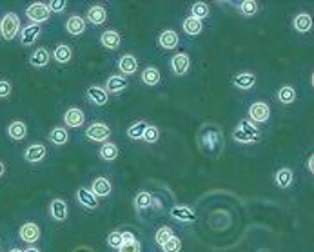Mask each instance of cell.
<instances>
[{"instance_id":"6da1fadb","label":"cell","mask_w":314,"mask_h":252,"mask_svg":"<svg viewBox=\"0 0 314 252\" xmlns=\"http://www.w3.org/2000/svg\"><path fill=\"white\" fill-rule=\"evenodd\" d=\"M258 136H260V131H258L256 125L249 120H242L238 124V127L232 131V138L238 144H251V142H256Z\"/></svg>"},{"instance_id":"7a4b0ae2","label":"cell","mask_w":314,"mask_h":252,"mask_svg":"<svg viewBox=\"0 0 314 252\" xmlns=\"http://www.w3.org/2000/svg\"><path fill=\"white\" fill-rule=\"evenodd\" d=\"M18 29H20V18L17 13H6L0 22V35L2 38L8 42H11L13 38L17 37Z\"/></svg>"},{"instance_id":"3957f363","label":"cell","mask_w":314,"mask_h":252,"mask_svg":"<svg viewBox=\"0 0 314 252\" xmlns=\"http://www.w3.org/2000/svg\"><path fill=\"white\" fill-rule=\"evenodd\" d=\"M249 122H252V124H265V122H269V118H271V107H269L265 102H254L249 105Z\"/></svg>"},{"instance_id":"277c9868","label":"cell","mask_w":314,"mask_h":252,"mask_svg":"<svg viewBox=\"0 0 314 252\" xmlns=\"http://www.w3.org/2000/svg\"><path fill=\"white\" fill-rule=\"evenodd\" d=\"M25 17L31 20V24L40 25L42 22H47L51 17V11L47 8V4H42V2H35L25 9Z\"/></svg>"},{"instance_id":"5b68a950","label":"cell","mask_w":314,"mask_h":252,"mask_svg":"<svg viewBox=\"0 0 314 252\" xmlns=\"http://www.w3.org/2000/svg\"><path fill=\"white\" fill-rule=\"evenodd\" d=\"M86 136H87V140H91V142H106L111 136V131H109L108 125L102 124V122H95V124H91L86 129Z\"/></svg>"},{"instance_id":"8992f818","label":"cell","mask_w":314,"mask_h":252,"mask_svg":"<svg viewBox=\"0 0 314 252\" xmlns=\"http://www.w3.org/2000/svg\"><path fill=\"white\" fill-rule=\"evenodd\" d=\"M86 98L89 100V103H93V105H98V107H102V105H108V102H109V95L106 93V89H102V87H98V86L87 87Z\"/></svg>"},{"instance_id":"52a82bcc","label":"cell","mask_w":314,"mask_h":252,"mask_svg":"<svg viewBox=\"0 0 314 252\" xmlns=\"http://www.w3.org/2000/svg\"><path fill=\"white\" fill-rule=\"evenodd\" d=\"M18 234H20V240L24 241V243L33 245L35 241H38V238H40V229H38V225L33 223V221H28V223H24L20 227Z\"/></svg>"},{"instance_id":"ba28073f","label":"cell","mask_w":314,"mask_h":252,"mask_svg":"<svg viewBox=\"0 0 314 252\" xmlns=\"http://www.w3.org/2000/svg\"><path fill=\"white\" fill-rule=\"evenodd\" d=\"M84 122H86V115H84V111L82 109H78V107L67 109L66 115H64V124H66L67 127H71V129L82 127Z\"/></svg>"},{"instance_id":"9c48e42d","label":"cell","mask_w":314,"mask_h":252,"mask_svg":"<svg viewBox=\"0 0 314 252\" xmlns=\"http://www.w3.org/2000/svg\"><path fill=\"white\" fill-rule=\"evenodd\" d=\"M189 67H191V58L186 53H176L171 58V69H173L174 75L184 76L189 71Z\"/></svg>"},{"instance_id":"30bf717a","label":"cell","mask_w":314,"mask_h":252,"mask_svg":"<svg viewBox=\"0 0 314 252\" xmlns=\"http://www.w3.org/2000/svg\"><path fill=\"white\" fill-rule=\"evenodd\" d=\"M158 44H160L162 49H176L180 46V37H178L176 31L173 29H166V31H162L160 37H158Z\"/></svg>"},{"instance_id":"8fae6325","label":"cell","mask_w":314,"mask_h":252,"mask_svg":"<svg viewBox=\"0 0 314 252\" xmlns=\"http://www.w3.org/2000/svg\"><path fill=\"white\" fill-rule=\"evenodd\" d=\"M89 190H91L96 198H106V196L111 194L113 187H111V182H109L108 178L98 176V178H95V180H93L91 189H89Z\"/></svg>"},{"instance_id":"7c38bea8","label":"cell","mask_w":314,"mask_h":252,"mask_svg":"<svg viewBox=\"0 0 314 252\" xmlns=\"http://www.w3.org/2000/svg\"><path fill=\"white\" fill-rule=\"evenodd\" d=\"M232 86L238 87V89H252V87L256 86V75L251 73V71H244V73H238V75L232 78Z\"/></svg>"},{"instance_id":"4fadbf2b","label":"cell","mask_w":314,"mask_h":252,"mask_svg":"<svg viewBox=\"0 0 314 252\" xmlns=\"http://www.w3.org/2000/svg\"><path fill=\"white\" fill-rule=\"evenodd\" d=\"M40 33H42L40 25H37V24L25 25V27L22 29V33H20L22 46H31V44H35V42L38 40V37H40Z\"/></svg>"},{"instance_id":"5bb4252c","label":"cell","mask_w":314,"mask_h":252,"mask_svg":"<svg viewBox=\"0 0 314 252\" xmlns=\"http://www.w3.org/2000/svg\"><path fill=\"white\" fill-rule=\"evenodd\" d=\"M87 22L93 25H102L103 22L108 20V11H106V8L100 4L96 6H91V8L87 9Z\"/></svg>"},{"instance_id":"9a60e30c","label":"cell","mask_w":314,"mask_h":252,"mask_svg":"<svg viewBox=\"0 0 314 252\" xmlns=\"http://www.w3.org/2000/svg\"><path fill=\"white\" fill-rule=\"evenodd\" d=\"M46 154H47L46 145L35 144V145H29L28 149H25L24 158L29 161V163H38V161H42L44 158H46Z\"/></svg>"},{"instance_id":"2e32d148","label":"cell","mask_w":314,"mask_h":252,"mask_svg":"<svg viewBox=\"0 0 314 252\" xmlns=\"http://www.w3.org/2000/svg\"><path fill=\"white\" fill-rule=\"evenodd\" d=\"M125 87H127V80L124 78V76H118V75H113L108 78V82H106V93L108 95H118V93L125 91Z\"/></svg>"},{"instance_id":"e0dca14e","label":"cell","mask_w":314,"mask_h":252,"mask_svg":"<svg viewBox=\"0 0 314 252\" xmlns=\"http://www.w3.org/2000/svg\"><path fill=\"white\" fill-rule=\"evenodd\" d=\"M87 24L86 20H84L80 15H73V17L67 18L66 22V31L69 35H73V37H78V35H82L84 31H86Z\"/></svg>"},{"instance_id":"ac0fdd59","label":"cell","mask_w":314,"mask_h":252,"mask_svg":"<svg viewBox=\"0 0 314 252\" xmlns=\"http://www.w3.org/2000/svg\"><path fill=\"white\" fill-rule=\"evenodd\" d=\"M100 44H102L106 49L115 51V49H118V47H120L122 38H120V35L116 33V31L109 29V31H103V33H102V37H100Z\"/></svg>"},{"instance_id":"d6986e66","label":"cell","mask_w":314,"mask_h":252,"mask_svg":"<svg viewBox=\"0 0 314 252\" xmlns=\"http://www.w3.org/2000/svg\"><path fill=\"white\" fill-rule=\"evenodd\" d=\"M76 198H78V202L82 203L86 209H91L93 211V209L98 207V198H96L89 189H86V187H80V189L76 190Z\"/></svg>"},{"instance_id":"ffe728a7","label":"cell","mask_w":314,"mask_h":252,"mask_svg":"<svg viewBox=\"0 0 314 252\" xmlns=\"http://www.w3.org/2000/svg\"><path fill=\"white\" fill-rule=\"evenodd\" d=\"M8 136L15 142H22L25 136H28V125L24 122L17 120V122H11L8 127Z\"/></svg>"},{"instance_id":"44dd1931","label":"cell","mask_w":314,"mask_h":252,"mask_svg":"<svg viewBox=\"0 0 314 252\" xmlns=\"http://www.w3.org/2000/svg\"><path fill=\"white\" fill-rule=\"evenodd\" d=\"M293 27L298 33H309L312 29V18H310L309 13H298L293 20Z\"/></svg>"},{"instance_id":"7402d4cb","label":"cell","mask_w":314,"mask_h":252,"mask_svg":"<svg viewBox=\"0 0 314 252\" xmlns=\"http://www.w3.org/2000/svg\"><path fill=\"white\" fill-rule=\"evenodd\" d=\"M118 69L124 75H135L138 71V60L133 54H124V57L118 60Z\"/></svg>"},{"instance_id":"603a6c76","label":"cell","mask_w":314,"mask_h":252,"mask_svg":"<svg viewBox=\"0 0 314 252\" xmlns=\"http://www.w3.org/2000/svg\"><path fill=\"white\" fill-rule=\"evenodd\" d=\"M51 57H49V51L46 47H38V49L33 51V54L29 57V64L33 67H46L49 64Z\"/></svg>"},{"instance_id":"cb8c5ba5","label":"cell","mask_w":314,"mask_h":252,"mask_svg":"<svg viewBox=\"0 0 314 252\" xmlns=\"http://www.w3.org/2000/svg\"><path fill=\"white\" fill-rule=\"evenodd\" d=\"M49 212L51 216H53V219H57V221H64V219L67 218V203L64 202V200L57 198L51 202V207H49Z\"/></svg>"},{"instance_id":"d4e9b609","label":"cell","mask_w":314,"mask_h":252,"mask_svg":"<svg viewBox=\"0 0 314 252\" xmlns=\"http://www.w3.org/2000/svg\"><path fill=\"white\" fill-rule=\"evenodd\" d=\"M160 80H162V75L156 67L149 66L142 71V82H144L147 87H156L158 83H160Z\"/></svg>"},{"instance_id":"484cf974","label":"cell","mask_w":314,"mask_h":252,"mask_svg":"<svg viewBox=\"0 0 314 252\" xmlns=\"http://www.w3.org/2000/svg\"><path fill=\"white\" fill-rule=\"evenodd\" d=\"M293 180H294V173L289 169V167H283L280 169L276 174H274V182L280 189H287V187L293 185Z\"/></svg>"},{"instance_id":"4316f807","label":"cell","mask_w":314,"mask_h":252,"mask_svg":"<svg viewBox=\"0 0 314 252\" xmlns=\"http://www.w3.org/2000/svg\"><path fill=\"white\" fill-rule=\"evenodd\" d=\"M171 218L176 219V221L189 223V221H194V219H196V214H194L191 209H187V207H173V209H171Z\"/></svg>"},{"instance_id":"83f0119b","label":"cell","mask_w":314,"mask_h":252,"mask_svg":"<svg viewBox=\"0 0 314 252\" xmlns=\"http://www.w3.org/2000/svg\"><path fill=\"white\" fill-rule=\"evenodd\" d=\"M182 29L187 35H191V37H196V35L202 33L203 24H202V20H196V18H193V17H187L186 20L182 22Z\"/></svg>"},{"instance_id":"f1b7e54d","label":"cell","mask_w":314,"mask_h":252,"mask_svg":"<svg viewBox=\"0 0 314 252\" xmlns=\"http://www.w3.org/2000/svg\"><path fill=\"white\" fill-rule=\"evenodd\" d=\"M53 58L57 60L58 64H67L71 58H73V51H71V47L66 46V44H60V46L55 47Z\"/></svg>"},{"instance_id":"f546056e","label":"cell","mask_w":314,"mask_h":252,"mask_svg":"<svg viewBox=\"0 0 314 252\" xmlns=\"http://www.w3.org/2000/svg\"><path fill=\"white\" fill-rule=\"evenodd\" d=\"M278 102L283 103V105H289L296 100V91H294L293 86H281L280 91H278Z\"/></svg>"},{"instance_id":"4dcf8cb0","label":"cell","mask_w":314,"mask_h":252,"mask_svg":"<svg viewBox=\"0 0 314 252\" xmlns=\"http://www.w3.org/2000/svg\"><path fill=\"white\" fill-rule=\"evenodd\" d=\"M100 158H102L103 161L116 160V158H118V147H116V144H113V142L103 144L102 147H100Z\"/></svg>"},{"instance_id":"1f68e13d","label":"cell","mask_w":314,"mask_h":252,"mask_svg":"<svg viewBox=\"0 0 314 252\" xmlns=\"http://www.w3.org/2000/svg\"><path fill=\"white\" fill-rule=\"evenodd\" d=\"M135 207H137L138 211H145V209H151V207H153V196L149 194V192H145V190L138 192V194L135 196Z\"/></svg>"},{"instance_id":"d6a6232c","label":"cell","mask_w":314,"mask_h":252,"mask_svg":"<svg viewBox=\"0 0 314 252\" xmlns=\"http://www.w3.org/2000/svg\"><path fill=\"white\" fill-rule=\"evenodd\" d=\"M147 122L144 120H138L137 124H133L131 127L127 129V136L131 138V140H142V136H144L145 129H147Z\"/></svg>"},{"instance_id":"836d02e7","label":"cell","mask_w":314,"mask_h":252,"mask_svg":"<svg viewBox=\"0 0 314 252\" xmlns=\"http://www.w3.org/2000/svg\"><path fill=\"white\" fill-rule=\"evenodd\" d=\"M191 17L196 18V20H203V18L209 17V6L205 2H194L191 6Z\"/></svg>"},{"instance_id":"e575fe53","label":"cell","mask_w":314,"mask_h":252,"mask_svg":"<svg viewBox=\"0 0 314 252\" xmlns=\"http://www.w3.org/2000/svg\"><path fill=\"white\" fill-rule=\"evenodd\" d=\"M49 140L55 145H66L67 140H69V134L64 127H53V131L49 132Z\"/></svg>"},{"instance_id":"d590c367","label":"cell","mask_w":314,"mask_h":252,"mask_svg":"<svg viewBox=\"0 0 314 252\" xmlns=\"http://www.w3.org/2000/svg\"><path fill=\"white\" fill-rule=\"evenodd\" d=\"M238 9H240V13L244 17H254L258 13V9H260V6H258L256 0H244L242 4H238Z\"/></svg>"},{"instance_id":"8d00e7d4","label":"cell","mask_w":314,"mask_h":252,"mask_svg":"<svg viewBox=\"0 0 314 252\" xmlns=\"http://www.w3.org/2000/svg\"><path fill=\"white\" fill-rule=\"evenodd\" d=\"M173 236L174 234H173V229L171 227H160L156 231V234H154V241L162 247V245H166Z\"/></svg>"},{"instance_id":"74e56055","label":"cell","mask_w":314,"mask_h":252,"mask_svg":"<svg viewBox=\"0 0 314 252\" xmlns=\"http://www.w3.org/2000/svg\"><path fill=\"white\" fill-rule=\"evenodd\" d=\"M142 140H145L147 144H156V142L160 140V129L154 127V125H147Z\"/></svg>"},{"instance_id":"f35d334b","label":"cell","mask_w":314,"mask_h":252,"mask_svg":"<svg viewBox=\"0 0 314 252\" xmlns=\"http://www.w3.org/2000/svg\"><path fill=\"white\" fill-rule=\"evenodd\" d=\"M162 248H164V252H180V248H182V241L178 240L176 236H173L166 245H162Z\"/></svg>"},{"instance_id":"ab89813d","label":"cell","mask_w":314,"mask_h":252,"mask_svg":"<svg viewBox=\"0 0 314 252\" xmlns=\"http://www.w3.org/2000/svg\"><path fill=\"white\" fill-rule=\"evenodd\" d=\"M108 245L113 248H120L122 247V236L120 232L116 231V232H111V234L108 236Z\"/></svg>"},{"instance_id":"60d3db41","label":"cell","mask_w":314,"mask_h":252,"mask_svg":"<svg viewBox=\"0 0 314 252\" xmlns=\"http://www.w3.org/2000/svg\"><path fill=\"white\" fill-rule=\"evenodd\" d=\"M47 8H49L51 13H62L67 8V2L66 0H53V2L47 4Z\"/></svg>"},{"instance_id":"b9f144b4","label":"cell","mask_w":314,"mask_h":252,"mask_svg":"<svg viewBox=\"0 0 314 252\" xmlns=\"http://www.w3.org/2000/svg\"><path fill=\"white\" fill-rule=\"evenodd\" d=\"M216 140H218V134H216V132L209 131V132H205V134H203V144H205L209 149H213V147H215Z\"/></svg>"},{"instance_id":"7bdbcfd3","label":"cell","mask_w":314,"mask_h":252,"mask_svg":"<svg viewBox=\"0 0 314 252\" xmlns=\"http://www.w3.org/2000/svg\"><path fill=\"white\" fill-rule=\"evenodd\" d=\"M120 252H140L142 247L138 241H131V243H122V247L118 248Z\"/></svg>"},{"instance_id":"ee69618b","label":"cell","mask_w":314,"mask_h":252,"mask_svg":"<svg viewBox=\"0 0 314 252\" xmlns=\"http://www.w3.org/2000/svg\"><path fill=\"white\" fill-rule=\"evenodd\" d=\"M11 95V83L8 80H0V98H8Z\"/></svg>"},{"instance_id":"f6af8a7d","label":"cell","mask_w":314,"mask_h":252,"mask_svg":"<svg viewBox=\"0 0 314 252\" xmlns=\"http://www.w3.org/2000/svg\"><path fill=\"white\" fill-rule=\"evenodd\" d=\"M122 236V243H131V241H137V238H135V234L133 232H120Z\"/></svg>"},{"instance_id":"bcb514c9","label":"cell","mask_w":314,"mask_h":252,"mask_svg":"<svg viewBox=\"0 0 314 252\" xmlns=\"http://www.w3.org/2000/svg\"><path fill=\"white\" fill-rule=\"evenodd\" d=\"M307 163H309V173L312 174L314 173V158H312V154L309 156V161H307Z\"/></svg>"},{"instance_id":"7dc6e473","label":"cell","mask_w":314,"mask_h":252,"mask_svg":"<svg viewBox=\"0 0 314 252\" xmlns=\"http://www.w3.org/2000/svg\"><path fill=\"white\" fill-rule=\"evenodd\" d=\"M4 173H6V165L2 163V161H0V178L4 176Z\"/></svg>"},{"instance_id":"c3c4849f","label":"cell","mask_w":314,"mask_h":252,"mask_svg":"<svg viewBox=\"0 0 314 252\" xmlns=\"http://www.w3.org/2000/svg\"><path fill=\"white\" fill-rule=\"evenodd\" d=\"M24 252H40V250H38L37 247H28V248H25Z\"/></svg>"},{"instance_id":"681fc988","label":"cell","mask_w":314,"mask_h":252,"mask_svg":"<svg viewBox=\"0 0 314 252\" xmlns=\"http://www.w3.org/2000/svg\"><path fill=\"white\" fill-rule=\"evenodd\" d=\"M9 252H24V250H20V248H11Z\"/></svg>"}]
</instances>
